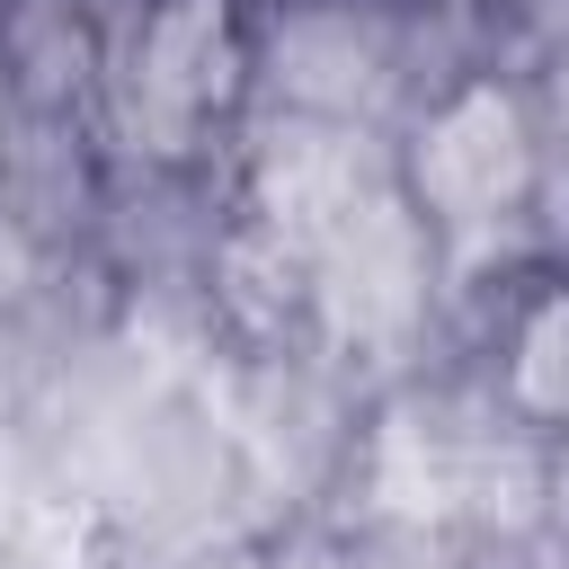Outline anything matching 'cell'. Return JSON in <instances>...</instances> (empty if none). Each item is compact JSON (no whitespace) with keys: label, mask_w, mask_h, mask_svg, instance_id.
Listing matches in <instances>:
<instances>
[{"label":"cell","mask_w":569,"mask_h":569,"mask_svg":"<svg viewBox=\"0 0 569 569\" xmlns=\"http://www.w3.org/2000/svg\"><path fill=\"white\" fill-rule=\"evenodd\" d=\"M382 187H391V178L373 169L365 124H320V116L276 107L267 133H258V151H249V213H258L249 231H267L276 249H293V258L311 267V249H320L347 213H365Z\"/></svg>","instance_id":"4"},{"label":"cell","mask_w":569,"mask_h":569,"mask_svg":"<svg viewBox=\"0 0 569 569\" xmlns=\"http://www.w3.org/2000/svg\"><path fill=\"white\" fill-rule=\"evenodd\" d=\"M196 569H258V560H240V551H222V560H196Z\"/></svg>","instance_id":"9"},{"label":"cell","mask_w":569,"mask_h":569,"mask_svg":"<svg viewBox=\"0 0 569 569\" xmlns=\"http://www.w3.org/2000/svg\"><path fill=\"white\" fill-rule=\"evenodd\" d=\"M551 107H560V142H569V44H560V62H551Z\"/></svg>","instance_id":"8"},{"label":"cell","mask_w":569,"mask_h":569,"mask_svg":"<svg viewBox=\"0 0 569 569\" xmlns=\"http://www.w3.org/2000/svg\"><path fill=\"white\" fill-rule=\"evenodd\" d=\"M18 160V98H9V71H0V169Z\"/></svg>","instance_id":"7"},{"label":"cell","mask_w":569,"mask_h":569,"mask_svg":"<svg viewBox=\"0 0 569 569\" xmlns=\"http://www.w3.org/2000/svg\"><path fill=\"white\" fill-rule=\"evenodd\" d=\"M409 204L427 213V231L462 258L498 249V231H516L533 213V187H542V133L525 116L516 89L498 80H462L445 89L427 116H418V142H409V169H400Z\"/></svg>","instance_id":"1"},{"label":"cell","mask_w":569,"mask_h":569,"mask_svg":"<svg viewBox=\"0 0 569 569\" xmlns=\"http://www.w3.org/2000/svg\"><path fill=\"white\" fill-rule=\"evenodd\" d=\"M276 107L320 124H373L400 89V36L382 0H293L267 36Z\"/></svg>","instance_id":"5"},{"label":"cell","mask_w":569,"mask_h":569,"mask_svg":"<svg viewBox=\"0 0 569 569\" xmlns=\"http://www.w3.org/2000/svg\"><path fill=\"white\" fill-rule=\"evenodd\" d=\"M382 9H391V0H382Z\"/></svg>","instance_id":"10"},{"label":"cell","mask_w":569,"mask_h":569,"mask_svg":"<svg viewBox=\"0 0 569 569\" xmlns=\"http://www.w3.org/2000/svg\"><path fill=\"white\" fill-rule=\"evenodd\" d=\"M427 284H436V231L400 187H382L311 249V311L338 347H400L427 320Z\"/></svg>","instance_id":"3"},{"label":"cell","mask_w":569,"mask_h":569,"mask_svg":"<svg viewBox=\"0 0 569 569\" xmlns=\"http://www.w3.org/2000/svg\"><path fill=\"white\" fill-rule=\"evenodd\" d=\"M507 400L533 427H569V284L533 293L507 329Z\"/></svg>","instance_id":"6"},{"label":"cell","mask_w":569,"mask_h":569,"mask_svg":"<svg viewBox=\"0 0 569 569\" xmlns=\"http://www.w3.org/2000/svg\"><path fill=\"white\" fill-rule=\"evenodd\" d=\"M240 80H249V36L231 0H151L107 53L116 124L142 151H187L213 116H231Z\"/></svg>","instance_id":"2"}]
</instances>
